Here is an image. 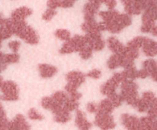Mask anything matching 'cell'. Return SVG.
I'll list each match as a JSON object with an SVG mask.
<instances>
[{"label": "cell", "instance_id": "cell-30", "mask_svg": "<svg viewBox=\"0 0 157 130\" xmlns=\"http://www.w3.org/2000/svg\"><path fill=\"white\" fill-rule=\"evenodd\" d=\"M137 72L138 70H136L135 66L133 65L128 67V68H125L124 73L127 80H134L137 78Z\"/></svg>", "mask_w": 157, "mask_h": 130}, {"label": "cell", "instance_id": "cell-21", "mask_svg": "<svg viewBox=\"0 0 157 130\" xmlns=\"http://www.w3.org/2000/svg\"><path fill=\"white\" fill-rule=\"evenodd\" d=\"M71 116L70 114V112L66 110L64 106L58 113L55 114V120L59 123H65L71 120Z\"/></svg>", "mask_w": 157, "mask_h": 130}, {"label": "cell", "instance_id": "cell-11", "mask_svg": "<svg viewBox=\"0 0 157 130\" xmlns=\"http://www.w3.org/2000/svg\"><path fill=\"white\" fill-rule=\"evenodd\" d=\"M30 128V125L26 121L25 118L21 114L16 115L15 118L10 121L9 129L12 130H27Z\"/></svg>", "mask_w": 157, "mask_h": 130}, {"label": "cell", "instance_id": "cell-41", "mask_svg": "<svg viewBox=\"0 0 157 130\" xmlns=\"http://www.w3.org/2000/svg\"><path fill=\"white\" fill-rule=\"evenodd\" d=\"M21 43L18 41H12L9 43V47L14 52V53H17V51L19 49Z\"/></svg>", "mask_w": 157, "mask_h": 130}, {"label": "cell", "instance_id": "cell-51", "mask_svg": "<svg viewBox=\"0 0 157 130\" xmlns=\"http://www.w3.org/2000/svg\"><path fill=\"white\" fill-rule=\"evenodd\" d=\"M100 1H101V0H100Z\"/></svg>", "mask_w": 157, "mask_h": 130}, {"label": "cell", "instance_id": "cell-9", "mask_svg": "<svg viewBox=\"0 0 157 130\" xmlns=\"http://www.w3.org/2000/svg\"><path fill=\"white\" fill-rule=\"evenodd\" d=\"M87 44L90 46L93 50L99 51L104 49V41L101 38V32L98 33H88L85 35Z\"/></svg>", "mask_w": 157, "mask_h": 130}, {"label": "cell", "instance_id": "cell-42", "mask_svg": "<svg viewBox=\"0 0 157 130\" xmlns=\"http://www.w3.org/2000/svg\"><path fill=\"white\" fill-rule=\"evenodd\" d=\"M87 76L88 77L93 78V79H99L101 76V71L98 69H94V70H92L91 71L89 72Z\"/></svg>", "mask_w": 157, "mask_h": 130}, {"label": "cell", "instance_id": "cell-36", "mask_svg": "<svg viewBox=\"0 0 157 130\" xmlns=\"http://www.w3.org/2000/svg\"><path fill=\"white\" fill-rule=\"evenodd\" d=\"M28 116L30 119L32 120H42L44 119V116L41 114H40L35 108H32L29 110L28 113Z\"/></svg>", "mask_w": 157, "mask_h": 130}, {"label": "cell", "instance_id": "cell-43", "mask_svg": "<svg viewBox=\"0 0 157 130\" xmlns=\"http://www.w3.org/2000/svg\"><path fill=\"white\" fill-rule=\"evenodd\" d=\"M101 3H104L110 10L114 9V8L117 6L116 0H101Z\"/></svg>", "mask_w": 157, "mask_h": 130}, {"label": "cell", "instance_id": "cell-50", "mask_svg": "<svg viewBox=\"0 0 157 130\" xmlns=\"http://www.w3.org/2000/svg\"><path fill=\"white\" fill-rule=\"evenodd\" d=\"M2 19V15H1V14H0V21H1V20Z\"/></svg>", "mask_w": 157, "mask_h": 130}, {"label": "cell", "instance_id": "cell-44", "mask_svg": "<svg viewBox=\"0 0 157 130\" xmlns=\"http://www.w3.org/2000/svg\"><path fill=\"white\" fill-rule=\"evenodd\" d=\"M87 110L89 113H97L98 111V105L94 102H88L87 105Z\"/></svg>", "mask_w": 157, "mask_h": 130}, {"label": "cell", "instance_id": "cell-4", "mask_svg": "<svg viewBox=\"0 0 157 130\" xmlns=\"http://www.w3.org/2000/svg\"><path fill=\"white\" fill-rule=\"evenodd\" d=\"M125 80L127 79V77H126L125 74H124V71L121 72V73H115L113 75V76H112L109 80H107V82L104 83V84L101 86V93L107 96H110L112 93H115L116 89L117 88V87L119 86L120 83Z\"/></svg>", "mask_w": 157, "mask_h": 130}, {"label": "cell", "instance_id": "cell-40", "mask_svg": "<svg viewBox=\"0 0 157 130\" xmlns=\"http://www.w3.org/2000/svg\"><path fill=\"white\" fill-rule=\"evenodd\" d=\"M47 6L48 9H56L57 8L61 7V0H48Z\"/></svg>", "mask_w": 157, "mask_h": 130}, {"label": "cell", "instance_id": "cell-46", "mask_svg": "<svg viewBox=\"0 0 157 130\" xmlns=\"http://www.w3.org/2000/svg\"><path fill=\"white\" fill-rule=\"evenodd\" d=\"M150 76V74H149L148 71L144 68H143L142 70H139V71L137 72V77L144 79V78H147V76Z\"/></svg>", "mask_w": 157, "mask_h": 130}, {"label": "cell", "instance_id": "cell-14", "mask_svg": "<svg viewBox=\"0 0 157 130\" xmlns=\"http://www.w3.org/2000/svg\"><path fill=\"white\" fill-rule=\"evenodd\" d=\"M32 14V9L23 6V7H20L18 9H15V11H13L11 18L14 21H24L27 17L30 16Z\"/></svg>", "mask_w": 157, "mask_h": 130}, {"label": "cell", "instance_id": "cell-27", "mask_svg": "<svg viewBox=\"0 0 157 130\" xmlns=\"http://www.w3.org/2000/svg\"><path fill=\"white\" fill-rule=\"evenodd\" d=\"M19 61V55L17 53L9 54H2V61L6 64H13V63H17Z\"/></svg>", "mask_w": 157, "mask_h": 130}, {"label": "cell", "instance_id": "cell-19", "mask_svg": "<svg viewBox=\"0 0 157 130\" xmlns=\"http://www.w3.org/2000/svg\"><path fill=\"white\" fill-rule=\"evenodd\" d=\"M81 28L84 32H86V34L101 32L99 23L97 22L95 19L91 20V21H85L81 25Z\"/></svg>", "mask_w": 157, "mask_h": 130}, {"label": "cell", "instance_id": "cell-15", "mask_svg": "<svg viewBox=\"0 0 157 130\" xmlns=\"http://www.w3.org/2000/svg\"><path fill=\"white\" fill-rule=\"evenodd\" d=\"M157 128V119L150 117V116H144L140 119V129L155 130Z\"/></svg>", "mask_w": 157, "mask_h": 130}, {"label": "cell", "instance_id": "cell-16", "mask_svg": "<svg viewBox=\"0 0 157 130\" xmlns=\"http://www.w3.org/2000/svg\"><path fill=\"white\" fill-rule=\"evenodd\" d=\"M75 122H76L78 128H80V129L87 130L90 129L92 126L91 123L89 122L87 119H86L84 113L82 111H81V110H77Z\"/></svg>", "mask_w": 157, "mask_h": 130}, {"label": "cell", "instance_id": "cell-47", "mask_svg": "<svg viewBox=\"0 0 157 130\" xmlns=\"http://www.w3.org/2000/svg\"><path fill=\"white\" fill-rule=\"evenodd\" d=\"M147 2H148V7L157 6V0H147Z\"/></svg>", "mask_w": 157, "mask_h": 130}, {"label": "cell", "instance_id": "cell-1", "mask_svg": "<svg viewBox=\"0 0 157 130\" xmlns=\"http://www.w3.org/2000/svg\"><path fill=\"white\" fill-rule=\"evenodd\" d=\"M13 21L14 34L30 44H36L39 41L38 34L31 26L26 24L25 21Z\"/></svg>", "mask_w": 157, "mask_h": 130}, {"label": "cell", "instance_id": "cell-26", "mask_svg": "<svg viewBox=\"0 0 157 130\" xmlns=\"http://www.w3.org/2000/svg\"><path fill=\"white\" fill-rule=\"evenodd\" d=\"M52 97L53 98V99L55 102H57L58 103L61 104V105L62 106L64 105V102H65L69 98L68 96H67V95L63 91L55 92V93L52 95Z\"/></svg>", "mask_w": 157, "mask_h": 130}, {"label": "cell", "instance_id": "cell-29", "mask_svg": "<svg viewBox=\"0 0 157 130\" xmlns=\"http://www.w3.org/2000/svg\"><path fill=\"white\" fill-rule=\"evenodd\" d=\"M92 51H93V49L90 47V45L87 44L79 50L80 56L81 57L82 59L87 60L92 56Z\"/></svg>", "mask_w": 157, "mask_h": 130}, {"label": "cell", "instance_id": "cell-18", "mask_svg": "<svg viewBox=\"0 0 157 130\" xmlns=\"http://www.w3.org/2000/svg\"><path fill=\"white\" fill-rule=\"evenodd\" d=\"M143 67L148 71L150 76L156 81L157 76V65L156 61L153 59L147 60L143 63Z\"/></svg>", "mask_w": 157, "mask_h": 130}, {"label": "cell", "instance_id": "cell-28", "mask_svg": "<svg viewBox=\"0 0 157 130\" xmlns=\"http://www.w3.org/2000/svg\"><path fill=\"white\" fill-rule=\"evenodd\" d=\"M145 39H146L145 37H143V36L136 37V38H133V40H131L130 42H128L127 46L130 47H133V48L139 49L140 47H142Z\"/></svg>", "mask_w": 157, "mask_h": 130}, {"label": "cell", "instance_id": "cell-24", "mask_svg": "<svg viewBox=\"0 0 157 130\" xmlns=\"http://www.w3.org/2000/svg\"><path fill=\"white\" fill-rule=\"evenodd\" d=\"M114 110V106L109 99H105L100 102L98 106V111L111 114Z\"/></svg>", "mask_w": 157, "mask_h": 130}, {"label": "cell", "instance_id": "cell-35", "mask_svg": "<svg viewBox=\"0 0 157 130\" xmlns=\"http://www.w3.org/2000/svg\"><path fill=\"white\" fill-rule=\"evenodd\" d=\"M41 106L44 107L46 110H51V109L53 106L54 103H55V100L52 97H49V96H44L41 99Z\"/></svg>", "mask_w": 157, "mask_h": 130}, {"label": "cell", "instance_id": "cell-32", "mask_svg": "<svg viewBox=\"0 0 157 130\" xmlns=\"http://www.w3.org/2000/svg\"><path fill=\"white\" fill-rule=\"evenodd\" d=\"M55 35L57 38H60L62 41H66L71 38L70 32H68L67 30H65V29H58V30H57L55 32Z\"/></svg>", "mask_w": 157, "mask_h": 130}, {"label": "cell", "instance_id": "cell-7", "mask_svg": "<svg viewBox=\"0 0 157 130\" xmlns=\"http://www.w3.org/2000/svg\"><path fill=\"white\" fill-rule=\"evenodd\" d=\"M95 124L99 128L102 129H112L116 126L113 118L110 113H102V112L97 111L95 116Z\"/></svg>", "mask_w": 157, "mask_h": 130}, {"label": "cell", "instance_id": "cell-34", "mask_svg": "<svg viewBox=\"0 0 157 130\" xmlns=\"http://www.w3.org/2000/svg\"><path fill=\"white\" fill-rule=\"evenodd\" d=\"M63 106H64L66 110H68L69 112H71L78 108V106H79V102H78V101L71 100L70 98H68V99L64 102Z\"/></svg>", "mask_w": 157, "mask_h": 130}, {"label": "cell", "instance_id": "cell-8", "mask_svg": "<svg viewBox=\"0 0 157 130\" xmlns=\"http://www.w3.org/2000/svg\"><path fill=\"white\" fill-rule=\"evenodd\" d=\"M101 2L100 0H88L84 7V20L91 21L94 20L95 14L99 10Z\"/></svg>", "mask_w": 157, "mask_h": 130}, {"label": "cell", "instance_id": "cell-12", "mask_svg": "<svg viewBox=\"0 0 157 130\" xmlns=\"http://www.w3.org/2000/svg\"><path fill=\"white\" fill-rule=\"evenodd\" d=\"M122 124L126 128L130 130L140 129V119L136 116L130 114H123L121 116Z\"/></svg>", "mask_w": 157, "mask_h": 130}, {"label": "cell", "instance_id": "cell-48", "mask_svg": "<svg viewBox=\"0 0 157 130\" xmlns=\"http://www.w3.org/2000/svg\"><path fill=\"white\" fill-rule=\"evenodd\" d=\"M156 30H157V28H156V26H154V27H153V28L151 29V31H150V33H151V34H153V35H154V36H156V34H157V32H156Z\"/></svg>", "mask_w": 157, "mask_h": 130}, {"label": "cell", "instance_id": "cell-13", "mask_svg": "<svg viewBox=\"0 0 157 130\" xmlns=\"http://www.w3.org/2000/svg\"><path fill=\"white\" fill-rule=\"evenodd\" d=\"M143 51L147 56L153 58L156 56L157 54V43L153 40L146 38L144 44H143Z\"/></svg>", "mask_w": 157, "mask_h": 130}, {"label": "cell", "instance_id": "cell-17", "mask_svg": "<svg viewBox=\"0 0 157 130\" xmlns=\"http://www.w3.org/2000/svg\"><path fill=\"white\" fill-rule=\"evenodd\" d=\"M38 70H39L40 75L43 78L52 77L58 72V69L56 67L52 65H50V64H39Z\"/></svg>", "mask_w": 157, "mask_h": 130}, {"label": "cell", "instance_id": "cell-25", "mask_svg": "<svg viewBox=\"0 0 157 130\" xmlns=\"http://www.w3.org/2000/svg\"><path fill=\"white\" fill-rule=\"evenodd\" d=\"M65 90L67 91V93H68L69 96H70V99L71 100L74 101H78L80 98L81 97V93H78L77 88L75 87H71L69 84H67L65 87Z\"/></svg>", "mask_w": 157, "mask_h": 130}, {"label": "cell", "instance_id": "cell-22", "mask_svg": "<svg viewBox=\"0 0 157 130\" xmlns=\"http://www.w3.org/2000/svg\"><path fill=\"white\" fill-rule=\"evenodd\" d=\"M71 43L73 45L74 49L75 51H79L85 44H87L85 36H81V35H75L72 38H70Z\"/></svg>", "mask_w": 157, "mask_h": 130}, {"label": "cell", "instance_id": "cell-6", "mask_svg": "<svg viewBox=\"0 0 157 130\" xmlns=\"http://www.w3.org/2000/svg\"><path fill=\"white\" fill-rule=\"evenodd\" d=\"M0 88L3 93L2 99L6 101H16L18 99V86L13 81L7 80L2 82Z\"/></svg>", "mask_w": 157, "mask_h": 130}, {"label": "cell", "instance_id": "cell-10", "mask_svg": "<svg viewBox=\"0 0 157 130\" xmlns=\"http://www.w3.org/2000/svg\"><path fill=\"white\" fill-rule=\"evenodd\" d=\"M67 84L78 89L85 81V75L80 71H71L66 76Z\"/></svg>", "mask_w": 157, "mask_h": 130}, {"label": "cell", "instance_id": "cell-39", "mask_svg": "<svg viewBox=\"0 0 157 130\" xmlns=\"http://www.w3.org/2000/svg\"><path fill=\"white\" fill-rule=\"evenodd\" d=\"M56 15V11L55 9H48L45 11L44 14L42 15V18L44 21H50L53 18V17Z\"/></svg>", "mask_w": 157, "mask_h": 130}, {"label": "cell", "instance_id": "cell-3", "mask_svg": "<svg viewBox=\"0 0 157 130\" xmlns=\"http://www.w3.org/2000/svg\"><path fill=\"white\" fill-rule=\"evenodd\" d=\"M157 18V6H150L144 10L142 17L143 25L141 32L143 33H150L151 29L156 26Z\"/></svg>", "mask_w": 157, "mask_h": 130}, {"label": "cell", "instance_id": "cell-33", "mask_svg": "<svg viewBox=\"0 0 157 130\" xmlns=\"http://www.w3.org/2000/svg\"><path fill=\"white\" fill-rule=\"evenodd\" d=\"M75 49H74L73 45L71 43L70 40H67V41H65L64 44H63L62 47L60 50V53L61 54H71L73 52H75Z\"/></svg>", "mask_w": 157, "mask_h": 130}, {"label": "cell", "instance_id": "cell-37", "mask_svg": "<svg viewBox=\"0 0 157 130\" xmlns=\"http://www.w3.org/2000/svg\"><path fill=\"white\" fill-rule=\"evenodd\" d=\"M148 116H150V117L153 118V119H157V99H156L153 102V103L150 105V106L149 107L148 110Z\"/></svg>", "mask_w": 157, "mask_h": 130}, {"label": "cell", "instance_id": "cell-38", "mask_svg": "<svg viewBox=\"0 0 157 130\" xmlns=\"http://www.w3.org/2000/svg\"><path fill=\"white\" fill-rule=\"evenodd\" d=\"M142 99H144V101H146L147 102H148L149 104L151 105L153 103V101L156 99V96H155V94L151 91H147L145 92V93L143 94Z\"/></svg>", "mask_w": 157, "mask_h": 130}, {"label": "cell", "instance_id": "cell-5", "mask_svg": "<svg viewBox=\"0 0 157 130\" xmlns=\"http://www.w3.org/2000/svg\"><path fill=\"white\" fill-rule=\"evenodd\" d=\"M124 10L130 15H140L148 6L147 0H121Z\"/></svg>", "mask_w": 157, "mask_h": 130}, {"label": "cell", "instance_id": "cell-23", "mask_svg": "<svg viewBox=\"0 0 157 130\" xmlns=\"http://www.w3.org/2000/svg\"><path fill=\"white\" fill-rule=\"evenodd\" d=\"M122 61V54H114L109 58L107 61V67L111 70H114L121 67Z\"/></svg>", "mask_w": 157, "mask_h": 130}, {"label": "cell", "instance_id": "cell-20", "mask_svg": "<svg viewBox=\"0 0 157 130\" xmlns=\"http://www.w3.org/2000/svg\"><path fill=\"white\" fill-rule=\"evenodd\" d=\"M107 44L108 47L112 52L114 54H121L122 53L124 49V46L122 43L120 42L118 39H117L115 37H110L107 40Z\"/></svg>", "mask_w": 157, "mask_h": 130}, {"label": "cell", "instance_id": "cell-49", "mask_svg": "<svg viewBox=\"0 0 157 130\" xmlns=\"http://www.w3.org/2000/svg\"><path fill=\"white\" fill-rule=\"evenodd\" d=\"M2 82H3V80H2V78L1 76H0V87H1L2 84Z\"/></svg>", "mask_w": 157, "mask_h": 130}, {"label": "cell", "instance_id": "cell-31", "mask_svg": "<svg viewBox=\"0 0 157 130\" xmlns=\"http://www.w3.org/2000/svg\"><path fill=\"white\" fill-rule=\"evenodd\" d=\"M108 99H110V102H112L113 106L115 107H118L122 104V102L124 101L122 96L121 95H118L117 93H113L111 95L108 96Z\"/></svg>", "mask_w": 157, "mask_h": 130}, {"label": "cell", "instance_id": "cell-2", "mask_svg": "<svg viewBox=\"0 0 157 130\" xmlns=\"http://www.w3.org/2000/svg\"><path fill=\"white\" fill-rule=\"evenodd\" d=\"M121 84V93L124 101H126L129 105L136 108L139 102L138 97V86L133 80H125Z\"/></svg>", "mask_w": 157, "mask_h": 130}, {"label": "cell", "instance_id": "cell-45", "mask_svg": "<svg viewBox=\"0 0 157 130\" xmlns=\"http://www.w3.org/2000/svg\"><path fill=\"white\" fill-rule=\"evenodd\" d=\"M76 0H61V7L70 8L72 7Z\"/></svg>", "mask_w": 157, "mask_h": 130}]
</instances>
